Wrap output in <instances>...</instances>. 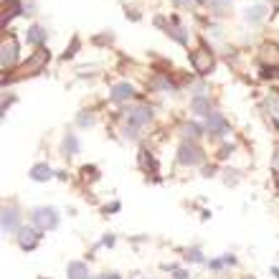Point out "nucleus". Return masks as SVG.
<instances>
[{"label":"nucleus","instance_id":"1","mask_svg":"<svg viewBox=\"0 0 279 279\" xmlns=\"http://www.w3.org/2000/svg\"><path fill=\"white\" fill-rule=\"evenodd\" d=\"M46 61H49V51H44V49H38L11 79L13 82H18V79H26V76H33V74H38V71H44V66H46Z\"/></svg>","mask_w":279,"mask_h":279},{"label":"nucleus","instance_id":"2","mask_svg":"<svg viewBox=\"0 0 279 279\" xmlns=\"http://www.w3.org/2000/svg\"><path fill=\"white\" fill-rule=\"evenodd\" d=\"M31 221H33V226H36V228L49 231V228H56V223H59V213H56V208L41 206V208H33Z\"/></svg>","mask_w":279,"mask_h":279},{"label":"nucleus","instance_id":"3","mask_svg":"<svg viewBox=\"0 0 279 279\" xmlns=\"http://www.w3.org/2000/svg\"><path fill=\"white\" fill-rule=\"evenodd\" d=\"M178 160L183 163V165H198V163H203V150L198 147L195 142H183L180 147H178Z\"/></svg>","mask_w":279,"mask_h":279},{"label":"nucleus","instance_id":"4","mask_svg":"<svg viewBox=\"0 0 279 279\" xmlns=\"http://www.w3.org/2000/svg\"><path fill=\"white\" fill-rule=\"evenodd\" d=\"M190 64L195 69V74H208L213 69V54L206 49V46H198L190 56Z\"/></svg>","mask_w":279,"mask_h":279},{"label":"nucleus","instance_id":"5","mask_svg":"<svg viewBox=\"0 0 279 279\" xmlns=\"http://www.w3.org/2000/svg\"><path fill=\"white\" fill-rule=\"evenodd\" d=\"M152 119V109L150 107H135V109H130L127 112V125L130 127H142V125H147Z\"/></svg>","mask_w":279,"mask_h":279},{"label":"nucleus","instance_id":"6","mask_svg":"<svg viewBox=\"0 0 279 279\" xmlns=\"http://www.w3.org/2000/svg\"><path fill=\"white\" fill-rule=\"evenodd\" d=\"M21 231V216L18 211L11 206V208H3V233H16Z\"/></svg>","mask_w":279,"mask_h":279},{"label":"nucleus","instance_id":"7","mask_svg":"<svg viewBox=\"0 0 279 279\" xmlns=\"http://www.w3.org/2000/svg\"><path fill=\"white\" fill-rule=\"evenodd\" d=\"M259 61H261L264 66L279 69V46H274V44L261 46V51H259Z\"/></svg>","mask_w":279,"mask_h":279},{"label":"nucleus","instance_id":"8","mask_svg":"<svg viewBox=\"0 0 279 279\" xmlns=\"http://www.w3.org/2000/svg\"><path fill=\"white\" fill-rule=\"evenodd\" d=\"M206 125H208L211 135H226L228 132V122L223 119V114H218V112H211L206 117Z\"/></svg>","mask_w":279,"mask_h":279},{"label":"nucleus","instance_id":"9","mask_svg":"<svg viewBox=\"0 0 279 279\" xmlns=\"http://www.w3.org/2000/svg\"><path fill=\"white\" fill-rule=\"evenodd\" d=\"M132 97H135V87L127 84V82L112 87V99H114V102H127V99H132Z\"/></svg>","mask_w":279,"mask_h":279},{"label":"nucleus","instance_id":"10","mask_svg":"<svg viewBox=\"0 0 279 279\" xmlns=\"http://www.w3.org/2000/svg\"><path fill=\"white\" fill-rule=\"evenodd\" d=\"M16 56H18V44L11 38V41H6V44H3V56H0V64H3V69L13 66Z\"/></svg>","mask_w":279,"mask_h":279},{"label":"nucleus","instance_id":"11","mask_svg":"<svg viewBox=\"0 0 279 279\" xmlns=\"http://www.w3.org/2000/svg\"><path fill=\"white\" fill-rule=\"evenodd\" d=\"M36 183H44V180H51L54 178V170L49 168V165H44V163H38V165H33L31 168V173H28Z\"/></svg>","mask_w":279,"mask_h":279},{"label":"nucleus","instance_id":"12","mask_svg":"<svg viewBox=\"0 0 279 279\" xmlns=\"http://www.w3.org/2000/svg\"><path fill=\"white\" fill-rule=\"evenodd\" d=\"M18 244H21L23 249H33V246L38 244V233H36L33 228H21V231H18Z\"/></svg>","mask_w":279,"mask_h":279},{"label":"nucleus","instance_id":"13","mask_svg":"<svg viewBox=\"0 0 279 279\" xmlns=\"http://www.w3.org/2000/svg\"><path fill=\"white\" fill-rule=\"evenodd\" d=\"M190 109L195 112V114H211V102H208V97H203V94H198V97H193L190 99Z\"/></svg>","mask_w":279,"mask_h":279},{"label":"nucleus","instance_id":"14","mask_svg":"<svg viewBox=\"0 0 279 279\" xmlns=\"http://www.w3.org/2000/svg\"><path fill=\"white\" fill-rule=\"evenodd\" d=\"M69 279H87L89 276V271H87V264H82V261H69Z\"/></svg>","mask_w":279,"mask_h":279},{"label":"nucleus","instance_id":"15","mask_svg":"<svg viewBox=\"0 0 279 279\" xmlns=\"http://www.w3.org/2000/svg\"><path fill=\"white\" fill-rule=\"evenodd\" d=\"M26 38H28V44L41 46V44L46 41V31H44L41 26H31V28H28V33H26Z\"/></svg>","mask_w":279,"mask_h":279},{"label":"nucleus","instance_id":"16","mask_svg":"<svg viewBox=\"0 0 279 279\" xmlns=\"http://www.w3.org/2000/svg\"><path fill=\"white\" fill-rule=\"evenodd\" d=\"M18 8H21V3H18V0H11V3L6 6V13H3V26H6V23H8L13 16H16V11H18Z\"/></svg>","mask_w":279,"mask_h":279},{"label":"nucleus","instance_id":"17","mask_svg":"<svg viewBox=\"0 0 279 279\" xmlns=\"http://www.w3.org/2000/svg\"><path fill=\"white\" fill-rule=\"evenodd\" d=\"M246 18H249V21H254V23H259V21L264 18V8H261V6L249 8V11H246Z\"/></svg>","mask_w":279,"mask_h":279},{"label":"nucleus","instance_id":"18","mask_svg":"<svg viewBox=\"0 0 279 279\" xmlns=\"http://www.w3.org/2000/svg\"><path fill=\"white\" fill-rule=\"evenodd\" d=\"M64 150H66L69 155H74V152L79 150V140H76L74 135H66V140H64Z\"/></svg>","mask_w":279,"mask_h":279},{"label":"nucleus","instance_id":"19","mask_svg":"<svg viewBox=\"0 0 279 279\" xmlns=\"http://www.w3.org/2000/svg\"><path fill=\"white\" fill-rule=\"evenodd\" d=\"M183 132H185V137H190V140H195L198 135H201V127H198V125L193 122V125H185V127H183Z\"/></svg>","mask_w":279,"mask_h":279},{"label":"nucleus","instance_id":"20","mask_svg":"<svg viewBox=\"0 0 279 279\" xmlns=\"http://www.w3.org/2000/svg\"><path fill=\"white\" fill-rule=\"evenodd\" d=\"M266 109H269V112H274V117H279V99H274V97H271V99H266Z\"/></svg>","mask_w":279,"mask_h":279},{"label":"nucleus","instance_id":"21","mask_svg":"<svg viewBox=\"0 0 279 279\" xmlns=\"http://www.w3.org/2000/svg\"><path fill=\"white\" fill-rule=\"evenodd\" d=\"M173 36H175V41L185 44V36H183V31H180V28H173Z\"/></svg>","mask_w":279,"mask_h":279},{"label":"nucleus","instance_id":"22","mask_svg":"<svg viewBox=\"0 0 279 279\" xmlns=\"http://www.w3.org/2000/svg\"><path fill=\"white\" fill-rule=\"evenodd\" d=\"M211 3H213V6H218V8H223L226 3H231V0H211Z\"/></svg>","mask_w":279,"mask_h":279},{"label":"nucleus","instance_id":"23","mask_svg":"<svg viewBox=\"0 0 279 279\" xmlns=\"http://www.w3.org/2000/svg\"><path fill=\"white\" fill-rule=\"evenodd\" d=\"M112 244H114V236H112V233H109V236H107V238H104V246H112Z\"/></svg>","mask_w":279,"mask_h":279},{"label":"nucleus","instance_id":"24","mask_svg":"<svg viewBox=\"0 0 279 279\" xmlns=\"http://www.w3.org/2000/svg\"><path fill=\"white\" fill-rule=\"evenodd\" d=\"M190 259H193V261H201L203 256H201V254H198V251H190Z\"/></svg>","mask_w":279,"mask_h":279},{"label":"nucleus","instance_id":"25","mask_svg":"<svg viewBox=\"0 0 279 279\" xmlns=\"http://www.w3.org/2000/svg\"><path fill=\"white\" fill-rule=\"evenodd\" d=\"M102 279H119L117 274H107V276H102Z\"/></svg>","mask_w":279,"mask_h":279},{"label":"nucleus","instance_id":"26","mask_svg":"<svg viewBox=\"0 0 279 279\" xmlns=\"http://www.w3.org/2000/svg\"><path fill=\"white\" fill-rule=\"evenodd\" d=\"M274 165H279V155H276V157H274Z\"/></svg>","mask_w":279,"mask_h":279}]
</instances>
